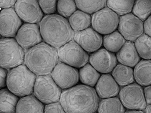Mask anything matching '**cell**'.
<instances>
[{"instance_id":"24","label":"cell","mask_w":151,"mask_h":113,"mask_svg":"<svg viewBox=\"0 0 151 113\" xmlns=\"http://www.w3.org/2000/svg\"><path fill=\"white\" fill-rule=\"evenodd\" d=\"M97 111L98 113H124L126 109L119 99L114 97L100 100Z\"/></svg>"},{"instance_id":"20","label":"cell","mask_w":151,"mask_h":113,"mask_svg":"<svg viewBox=\"0 0 151 113\" xmlns=\"http://www.w3.org/2000/svg\"><path fill=\"white\" fill-rule=\"evenodd\" d=\"M133 72L134 80L137 84L144 87L151 85V60L140 61Z\"/></svg>"},{"instance_id":"2","label":"cell","mask_w":151,"mask_h":113,"mask_svg":"<svg viewBox=\"0 0 151 113\" xmlns=\"http://www.w3.org/2000/svg\"><path fill=\"white\" fill-rule=\"evenodd\" d=\"M39 28L42 39L55 48H60L74 39L75 32L69 21L60 15H47L42 18Z\"/></svg>"},{"instance_id":"23","label":"cell","mask_w":151,"mask_h":113,"mask_svg":"<svg viewBox=\"0 0 151 113\" xmlns=\"http://www.w3.org/2000/svg\"><path fill=\"white\" fill-rule=\"evenodd\" d=\"M70 26L75 32H79L89 28L91 25V16L78 10L73 14L69 21Z\"/></svg>"},{"instance_id":"21","label":"cell","mask_w":151,"mask_h":113,"mask_svg":"<svg viewBox=\"0 0 151 113\" xmlns=\"http://www.w3.org/2000/svg\"><path fill=\"white\" fill-rule=\"evenodd\" d=\"M111 72V76L118 85L125 87L134 82V72L131 67L119 64Z\"/></svg>"},{"instance_id":"27","label":"cell","mask_w":151,"mask_h":113,"mask_svg":"<svg viewBox=\"0 0 151 113\" xmlns=\"http://www.w3.org/2000/svg\"><path fill=\"white\" fill-rule=\"evenodd\" d=\"M151 37L144 34L135 41L134 45L137 53L144 60L151 59Z\"/></svg>"},{"instance_id":"7","label":"cell","mask_w":151,"mask_h":113,"mask_svg":"<svg viewBox=\"0 0 151 113\" xmlns=\"http://www.w3.org/2000/svg\"><path fill=\"white\" fill-rule=\"evenodd\" d=\"M57 51L61 62L76 69H81L89 61L88 53L74 40L65 44Z\"/></svg>"},{"instance_id":"41","label":"cell","mask_w":151,"mask_h":113,"mask_svg":"<svg viewBox=\"0 0 151 113\" xmlns=\"http://www.w3.org/2000/svg\"><path fill=\"white\" fill-rule=\"evenodd\" d=\"M1 9H0V11H1Z\"/></svg>"},{"instance_id":"19","label":"cell","mask_w":151,"mask_h":113,"mask_svg":"<svg viewBox=\"0 0 151 113\" xmlns=\"http://www.w3.org/2000/svg\"><path fill=\"white\" fill-rule=\"evenodd\" d=\"M44 105L34 95L19 99L15 113H44Z\"/></svg>"},{"instance_id":"35","label":"cell","mask_w":151,"mask_h":113,"mask_svg":"<svg viewBox=\"0 0 151 113\" xmlns=\"http://www.w3.org/2000/svg\"><path fill=\"white\" fill-rule=\"evenodd\" d=\"M143 30L145 35L151 37V16H150L143 23Z\"/></svg>"},{"instance_id":"22","label":"cell","mask_w":151,"mask_h":113,"mask_svg":"<svg viewBox=\"0 0 151 113\" xmlns=\"http://www.w3.org/2000/svg\"><path fill=\"white\" fill-rule=\"evenodd\" d=\"M18 100L7 88L0 89V113H15Z\"/></svg>"},{"instance_id":"10","label":"cell","mask_w":151,"mask_h":113,"mask_svg":"<svg viewBox=\"0 0 151 113\" xmlns=\"http://www.w3.org/2000/svg\"><path fill=\"white\" fill-rule=\"evenodd\" d=\"M118 28L124 39L131 42L135 41L144 33L143 21L132 13L120 16Z\"/></svg>"},{"instance_id":"16","label":"cell","mask_w":151,"mask_h":113,"mask_svg":"<svg viewBox=\"0 0 151 113\" xmlns=\"http://www.w3.org/2000/svg\"><path fill=\"white\" fill-rule=\"evenodd\" d=\"M73 39L87 53L95 52L103 45V37L91 27L75 32Z\"/></svg>"},{"instance_id":"12","label":"cell","mask_w":151,"mask_h":113,"mask_svg":"<svg viewBox=\"0 0 151 113\" xmlns=\"http://www.w3.org/2000/svg\"><path fill=\"white\" fill-rule=\"evenodd\" d=\"M14 10L21 21L26 23H40L43 13L37 1H17Z\"/></svg>"},{"instance_id":"25","label":"cell","mask_w":151,"mask_h":113,"mask_svg":"<svg viewBox=\"0 0 151 113\" xmlns=\"http://www.w3.org/2000/svg\"><path fill=\"white\" fill-rule=\"evenodd\" d=\"M126 40L118 31H115L110 34L104 36L103 44L105 49L111 53H117L124 46Z\"/></svg>"},{"instance_id":"8","label":"cell","mask_w":151,"mask_h":113,"mask_svg":"<svg viewBox=\"0 0 151 113\" xmlns=\"http://www.w3.org/2000/svg\"><path fill=\"white\" fill-rule=\"evenodd\" d=\"M119 17L108 7H105L92 14L91 25L99 34L106 35L116 31Z\"/></svg>"},{"instance_id":"36","label":"cell","mask_w":151,"mask_h":113,"mask_svg":"<svg viewBox=\"0 0 151 113\" xmlns=\"http://www.w3.org/2000/svg\"><path fill=\"white\" fill-rule=\"evenodd\" d=\"M16 1H0V9L12 8L15 4Z\"/></svg>"},{"instance_id":"9","label":"cell","mask_w":151,"mask_h":113,"mask_svg":"<svg viewBox=\"0 0 151 113\" xmlns=\"http://www.w3.org/2000/svg\"><path fill=\"white\" fill-rule=\"evenodd\" d=\"M119 99L125 109L129 110H144L147 106L142 86L136 83L124 87L119 91Z\"/></svg>"},{"instance_id":"26","label":"cell","mask_w":151,"mask_h":113,"mask_svg":"<svg viewBox=\"0 0 151 113\" xmlns=\"http://www.w3.org/2000/svg\"><path fill=\"white\" fill-rule=\"evenodd\" d=\"M100 74L90 64H87L79 70V78L83 84L91 87L95 86Z\"/></svg>"},{"instance_id":"17","label":"cell","mask_w":151,"mask_h":113,"mask_svg":"<svg viewBox=\"0 0 151 113\" xmlns=\"http://www.w3.org/2000/svg\"><path fill=\"white\" fill-rule=\"evenodd\" d=\"M96 93L99 98L109 99L116 97L119 92V87L112 76L106 74L102 75L97 82Z\"/></svg>"},{"instance_id":"38","label":"cell","mask_w":151,"mask_h":113,"mask_svg":"<svg viewBox=\"0 0 151 113\" xmlns=\"http://www.w3.org/2000/svg\"><path fill=\"white\" fill-rule=\"evenodd\" d=\"M144 110V113H151V105H147Z\"/></svg>"},{"instance_id":"15","label":"cell","mask_w":151,"mask_h":113,"mask_svg":"<svg viewBox=\"0 0 151 113\" xmlns=\"http://www.w3.org/2000/svg\"><path fill=\"white\" fill-rule=\"evenodd\" d=\"M90 64L97 72L104 74L111 72L117 66L116 56L105 48H100L89 56Z\"/></svg>"},{"instance_id":"31","label":"cell","mask_w":151,"mask_h":113,"mask_svg":"<svg viewBox=\"0 0 151 113\" xmlns=\"http://www.w3.org/2000/svg\"><path fill=\"white\" fill-rule=\"evenodd\" d=\"M76 2L74 1H58L57 10L58 13L65 18H70L76 11Z\"/></svg>"},{"instance_id":"28","label":"cell","mask_w":151,"mask_h":113,"mask_svg":"<svg viewBox=\"0 0 151 113\" xmlns=\"http://www.w3.org/2000/svg\"><path fill=\"white\" fill-rule=\"evenodd\" d=\"M79 10L88 14H93L106 7V1H76Z\"/></svg>"},{"instance_id":"3","label":"cell","mask_w":151,"mask_h":113,"mask_svg":"<svg viewBox=\"0 0 151 113\" xmlns=\"http://www.w3.org/2000/svg\"><path fill=\"white\" fill-rule=\"evenodd\" d=\"M24 62L36 76H44L52 73L59 62V58L55 48L41 42L27 50Z\"/></svg>"},{"instance_id":"30","label":"cell","mask_w":151,"mask_h":113,"mask_svg":"<svg viewBox=\"0 0 151 113\" xmlns=\"http://www.w3.org/2000/svg\"><path fill=\"white\" fill-rule=\"evenodd\" d=\"M132 14L142 21H145L151 14V1H137L132 7Z\"/></svg>"},{"instance_id":"1","label":"cell","mask_w":151,"mask_h":113,"mask_svg":"<svg viewBox=\"0 0 151 113\" xmlns=\"http://www.w3.org/2000/svg\"><path fill=\"white\" fill-rule=\"evenodd\" d=\"M99 101L95 89L84 84L65 89L60 99L66 113H95Z\"/></svg>"},{"instance_id":"29","label":"cell","mask_w":151,"mask_h":113,"mask_svg":"<svg viewBox=\"0 0 151 113\" xmlns=\"http://www.w3.org/2000/svg\"><path fill=\"white\" fill-rule=\"evenodd\" d=\"M134 4V1H107L108 7L119 16L130 13Z\"/></svg>"},{"instance_id":"18","label":"cell","mask_w":151,"mask_h":113,"mask_svg":"<svg viewBox=\"0 0 151 113\" xmlns=\"http://www.w3.org/2000/svg\"><path fill=\"white\" fill-rule=\"evenodd\" d=\"M117 61L121 64L134 67L140 61V56L135 47L134 43L127 41L117 53Z\"/></svg>"},{"instance_id":"14","label":"cell","mask_w":151,"mask_h":113,"mask_svg":"<svg viewBox=\"0 0 151 113\" xmlns=\"http://www.w3.org/2000/svg\"><path fill=\"white\" fill-rule=\"evenodd\" d=\"M15 40L23 49L28 50L41 42L39 26L36 24L24 23L15 36Z\"/></svg>"},{"instance_id":"6","label":"cell","mask_w":151,"mask_h":113,"mask_svg":"<svg viewBox=\"0 0 151 113\" xmlns=\"http://www.w3.org/2000/svg\"><path fill=\"white\" fill-rule=\"evenodd\" d=\"M61 89L55 84L51 75L37 76L34 87V96L42 104L58 102Z\"/></svg>"},{"instance_id":"11","label":"cell","mask_w":151,"mask_h":113,"mask_svg":"<svg viewBox=\"0 0 151 113\" xmlns=\"http://www.w3.org/2000/svg\"><path fill=\"white\" fill-rule=\"evenodd\" d=\"M51 77L55 84L62 89H68L75 86L79 80L78 70L61 62L55 66Z\"/></svg>"},{"instance_id":"32","label":"cell","mask_w":151,"mask_h":113,"mask_svg":"<svg viewBox=\"0 0 151 113\" xmlns=\"http://www.w3.org/2000/svg\"><path fill=\"white\" fill-rule=\"evenodd\" d=\"M39 5L45 14L52 15L55 13L57 8L56 1H39Z\"/></svg>"},{"instance_id":"37","label":"cell","mask_w":151,"mask_h":113,"mask_svg":"<svg viewBox=\"0 0 151 113\" xmlns=\"http://www.w3.org/2000/svg\"><path fill=\"white\" fill-rule=\"evenodd\" d=\"M143 91H144V98L145 99L147 105H151V86L150 85V86L145 87Z\"/></svg>"},{"instance_id":"5","label":"cell","mask_w":151,"mask_h":113,"mask_svg":"<svg viewBox=\"0 0 151 113\" xmlns=\"http://www.w3.org/2000/svg\"><path fill=\"white\" fill-rule=\"evenodd\" d=\"M25 52L14 38L0 39V67L11 70L23 64Z\"/></svg>"},{"instance_id":"13","label":"cell","mask_w":151,"mask_h":113,"mask_svg":"<svg viewBox=\"0 0 151 113\" xmlns=\"http://www.w3.org/2000/svg\"><path fill=\"white\" fill-rule=\"evenodd\" d=\"M22 25V21L14 8L2 9L0 11V36L14 38Z\"/></svg>"},{"instance_id":"34","label":"cell","mask_w":151,"mask_h":113,"mask_svg":"<svg viewBox=\"0 0 151 113\" xmlns=\"http://www.w3.org/2000/svg\"><path fill=\"white\" fill-rule=\"evenodd\" d=\"M7 72V70L0 67V89L5 88L6 86Z\"/></svg>"},{"instance_id":"33","label":"cell","mask_w":151,"mask_h":113,"mask_svg":"<svg viewBox=\"0 0 151 113\" xmlns=\"http://www.w3.org/2000/svg\"><path fill=\"white\" fill-rule=\"evenodd\" d=\"M44 113H66L59 102L47 104L44 106Z\"/></svg>"},{"instance_id":"40","label":"cell","mask_w":151,"mask_h":113,"mask_svg":"<svg viewBox=\"0 0 151 113\" xmlns=\"http://www.w3.org/2000/svg\"><path fill=\"white\" fill-rule=\"evenodd\" d=\"M1 39V36H0V39Z\"/></svg>"},{"instance_id":"39","label":"cell","mask_w":151,"mask_h":113,"mask_svg":"<svg viewBox=\"0 0 151 113\" xmlns=\"http://www.w3.org/2000/svg\"><path fill=\"white\" fill-rule=\"evenodd\" d=\"M124 113H144V112L141 110H128L126 111Z\"/></svg>"},{"instance_id":"4","label":"cell","mask_w":151,"mask_h":113,"mask_svg":"<svg viewBox=\"0 0 151 113\" xmlns=\"http://www.w3.org/2000/svg\"><path fill=\"white\" fill-rule=\"evenodd\" d=\"M36 75L22 64L7 72L6 86L9 91L18 97L33 93Z\"/></svg>"}]
</instances>
